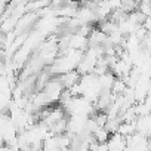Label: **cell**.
I'll use <instances>...</instances> for the list:
<instances>
[{
  "label": "cell",
  "mask_w": 151,
  "mask_h": 151,
  "mask_svg": "<svg viewBox=\"0 0 151 151\" xmlns=\"http://www.w3.org/2000/svg\"><path fill=\"white\" fill-rule=\"evenodd\" d=\"M80 77H82V74L77 71V68L71 70L68 73H64V74H59V80H61V83L64 85L65 89H70L76 83H79L80 82Z\"/></svg>",
  "instance_id": "cell-1"
},
{
  "label": "cell",
  "mask_w": 151,
  "mask_h": 151,
  "mask_svg": "<svg viewBox=\"0 0 151 151\" xmlns=\"http://www.w3.org/2000/svg\"><path fill=\"white\" fill-rule=\"evenodd\" d=\"M37 64H39V65H43V64H45V62H43V59H42L40 56H39V59H37ZM34 67H36V62H34ZM28 68H33V67L30 65ZM28 74H34V70H28L25 74H22V77H24V79H27V76H28Z\"/></svg>",
  "instance_id": "cell-3"
},
{
  "label": "cell",
  "mask_w": 151,
  "mask_h": 151,
  "mask_svg": "<svg viewBox=\"0 0 151 151\" xmlns=\"http://www.w3.org/2000/svg\"><path fill=\"white\" fill-rule=\"evenodd\" d=\"M127 89H129V86H127V83L124 82V79H123V77H116V80H114V83H113V86H111V91H113L116 95H123Z\"/></svg>",
  "instance_id": "cell-2"
}]
</instances>
